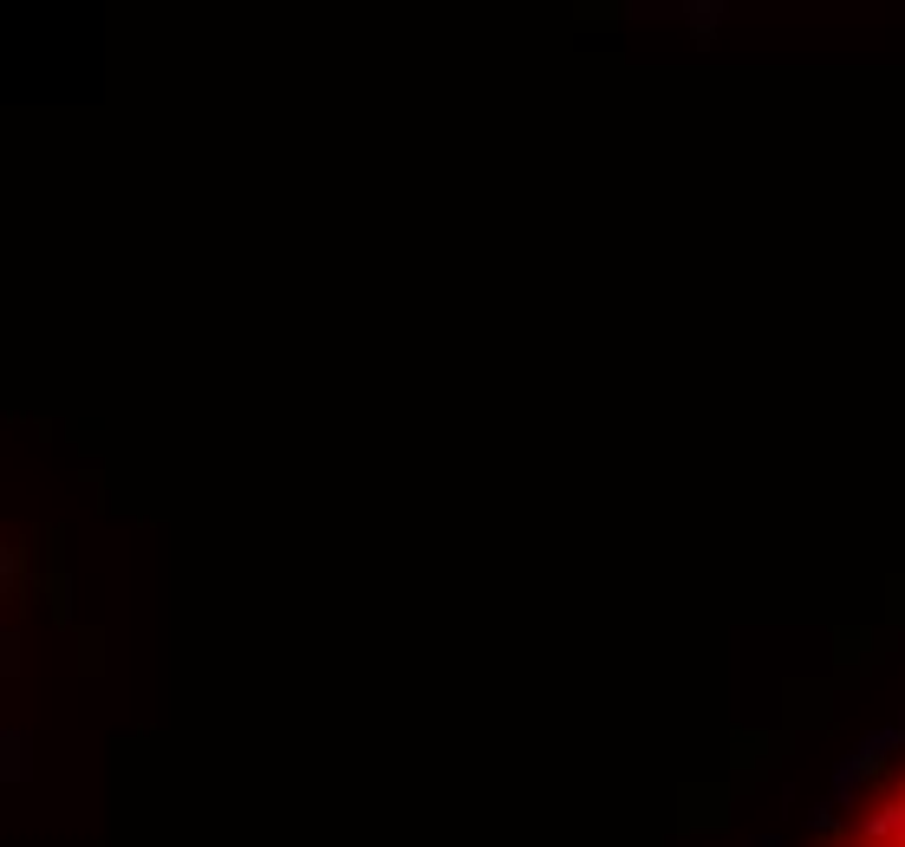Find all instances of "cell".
Returning <instances> with one entry per match:
<instances>
[{"label":"cell","instance_id":"6da1fadb","mask_svg":"<svg viewBox=\"0 0 905 847\" xmlns=\"http://www.w3.org/2000/svg\"><path fill=\"white\" fill-rule=\"evenodd\" d=\"M821 847H905V763L880 782Z\"/></svg>","mask_w":905,"mask_h":847}]
</instances>
